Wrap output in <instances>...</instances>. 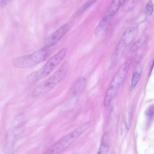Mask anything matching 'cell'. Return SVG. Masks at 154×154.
Returning a JSON list of instances; mask_svg holds the SVG:
<instances>
[{
  "label": "cell",
  "instance_id": "6da1fadb",
  "mask_svg": "<svg viewBox=\"0 0 154 154\" xmlns=\"http://www.w3.org/2000/svg\"><path fill=\"white\" fill-rule=\"evenodd\" d=\"M69 66V61L64 62L52 75L35 88L32 93V97L35 99L44 95L56 86L65 76Z\"/></svg>",
  "mask_w": 154,
  "mask_h": 154
},
{
  "label": "cell",
  "instance_id": "7a4b0ae2",
  "mask_svg": "<svg viewBox=\"0 0 154 154\" xmlns=\"http://www.w3.org/2000/svg\"><path fill=\"white\" fill-rule=\"evenodd\" d=\"M68 51L67 48L64 47L50 58L39 69L29 74L26 81L33 82L42 79L49 74L62 62Z\"/></svg>",
  "mask_w": 154,
  "mask_h": 154
},
{
  "label": "cell",
  "instance_id": "3957f363",
  "mask_svg": "<svg viewBox=\"0 0 154 154\" xmlns=\"http://www.w3.org/2000/svg\"><path fill=\"white\" fill-rule=\"evenodd\" d=\"M130 59L128 60L115 73L107 90L104 101V106L108 108L124 82L131 63Z\"/></svg>",
  "mask_w": 154,
  "mask_h": 154
},
{
  "label": "cell",
  "instance_id": "277c9868",
  "mask_svg": "<svg viewBox=\"0 0 154 154\" xmlns=\"http://www.w3.org/2000/svg\"><path fill=\"white\" fill-rule=\"evenodd\" d=\"M91 125V122H88L80 125L74 131L62 137L50 147L46 153H58L65 150L75 141Z\"/></svg>",
  "mask_w": 154,
  "mask_h": 154
},
{
  "label": "cell",
  "instance_id": "5b68a950",
  "mask_svg": "<svg viewBox=\"0 0 154 154\" xmlns=\"http://www.w3.org/2000/svg\"><path fill=\"white\" fill-rule=\"evenodd\" d=\"M48 49L43 47L31 54L16 57L12 60V65L20 69L34 67L45 60L48 54Z\"/></svg>",
  "mask_w": 154,
  "mask_h": 154
},
{
  "label": "cell",
  "instance_id": "8992f818",
  "mask_svg": "<svg viewBox=\"0 0 154 154\" xmlns=\"http://www.w3.org/2000/svg\"><path fill=\"white\" fill-rule=\"evenodd\" d=\"M75 21L70 20L62 26L45 39L44 48H49L58 42L72 27Z\"/></svg>",
  "mask_w": 154,
  "mask_h": 154
},
{
  "label": "cell",
  "instance_id": "52a82bcc",
  "mask_svg": "<svg viewBox=\"0 0 154 154\" xmlns=\"http://www.w3.org/2000/svg\"><path fill=\"white\" fill-rule=\"evenodd\" d=\"M138 31V28L135 25L127 29L123 34L120 40L127 47L133 42L137 35Z\"/></svg>",
  "mask_w": 154,
  "mask_h": 154
},
{
  "label": "cell",
  "instance_id": "ba28073f",
  "mask_svg": "<svg viewBox=\"0 0 154 154\" xmlns=\"http://www.w3.org/2000/svg\"><path fill=\"white\" fill-rule=\"evenodd\" d=\"M125 0H112L106 15L112 18L122 7Z\"/></svg>",
  "mask_w": 154,
  "mask_h": 154
},
{
  "label": "cell",
  "instance_id": "9c48e42d",
  "mask_svg": "<svg viewBox=\"0 0 154 154\" xmlns=\"http://www.w3.org/2000/svg\"><path fill=\"white\" fill-rule=\"evenodd\" d=\"M111 19L106 15H104L95 29L94 33L96 35H99L103 32Z\"/></svg>",
  "mask_w": 154,
  "mask_h": 154
},
{
  "label": "cell",
  "instance_id": "30bf717a",
  "mask_svg": "<svg viewBox=\"0 0 154 154\" xmlns=\"http://www.w3.org/2000/svg\"><path fill=\"white\" fill-rule=\"evenodd\" d=\"M109 135L107 132L103 134L98 154H106L109 150Z\"/></svg>",
  "mask_w": 154,
  "mask_h": 154
},
{
  "label": "cell",
  "instance_id": "8fae6325",
  "mask_svg": "<svg viewBox=\"0 0 154 154\" xmlns=\"http://www.w3.org/2000/svg\"><path fill=\"white\" fill-rule=\"evenodd\" d=\"M86 84V79L84 77L79 79L75 85L72 89V93L77 94L82 92L84 89Z\"/></svg>",
  "mask_w": 154,
  "mask_h": 154
},
{
  "label": "cell",
  "instance_id": "7c38bea8",
  "mask_svg": "<svg viewBox=\"0 0 154 154\" xmlns=\"http://www.w3.org/2000/svg\"><path fill=\"white\" fill-rule=\"evenodd\" d=\"M142 72V68L140 65H139L134 72L131 82V88H134L138 83L140 79Z\"/></svg>",
  "mask_w": 154,
  "mask_h": 154
},
{
  "label": "cell",
  "instance_id": "4fadbf2b",
  "mask_svg": "<svg viewBox=\"0 0 154 154\" xmlns=\"http://www.w3.org/2000/svg\"><path fill=\"white\" fill-rule=\"evenodd\" d=\"M140 0H125L122 6V11L125 12H128L136 6Z\"/></svg>",
  "mask_w": 154,
  "mask_h": 154
},
{
  "label": "cell",
  "instance_id": "5bb4252c",
  "mask_svg": "<svg viewBox=\"0 0 154 154\" xmlns=\"http://www.w3.org/2000/svg\"><path fill=\"white\" fill-rule=\"evenodd\" d=\"M146 39V37L144 36L138 40L131 46V51L133 52L140 48L145 43Z\"/></svg>",
  "mask_w": 154,
  "mask_h": 154
},
{
  "label": "cell",
  "instance_id": "9a60e30c",
  "mask_svg": "<svg viewBox=\"0 0 154 154\" xmlns=\"http://www.w3.org/2000/svg\"><path fill=\"white\" fill-rule=\"evenodd\" d=\"M154 9V5L152 0H149L146 5L144 10L145 14L148 16L152 14Z\"/></svg>",
  "mask_w": 154,
  "mask_h": 154
},
{
  "label": "cell",
  "instance_id": "2e32d148",
  "mask_svg": "<svg viewBox=\"0 0 154 154\" xmlns=\"http://www.w3.org/2000/svg\"><path fill=\"white\" fill-rule=\"evenodd\" d=\"M97 0H88L77 11V14L83 12L90 7L95 3Z\"/></svg>",
  "mask_w": 154,
  "mask_h": 154
},
{
  "label": "cell",
  "instance_id": "e0dca14e",
  "mask_svg": "<svg viewBox=\"0 0 154 154\" xmlns=\"http://www.w3.org/2000/svg\"><path fill=\"white\" fill-rule=\"evenodd\" d=\"M146 114L149 117H152L154 115V105L149 106L146 111Z\"/></svg>",
  "mask_w": 154,
  "mask_h": 154
},
{
  "label": "cell",
  "instance_id": "ac0fdd59",
  "mask_svg": "<svg viewBox=\"0 0 154 154\" xmlns=\"http://www.w3.org/2000/svg\"><path fill=\"white\" fill-rule=\"evenodd\" d=\"M11 0H2L1 2V5L2 6H5Z\"/></svg>",
  "mask_w": 154,
  "mask_h": 154
}]
</instances>
